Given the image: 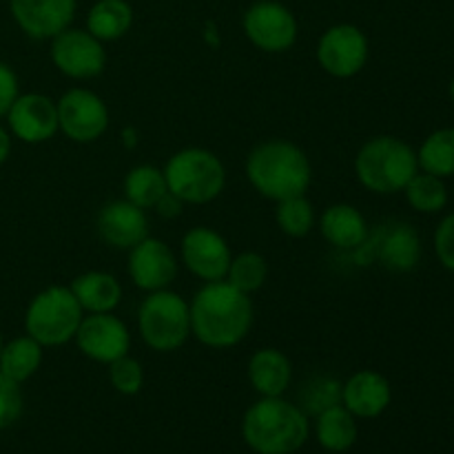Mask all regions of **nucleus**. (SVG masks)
Listing matches in <instances>:
<instances>
[{"label":"nucleus","instance_id":"obj_1","mask_svg":"<svg viewBox=\"0 0 454 454\" xmlns=\"http://www.w3.org/2000/svg\"><path fill=\"white\" fill-rule=\"evenodd\" d=\"M191 335L208 348H233L253 326V301L226 279L207 282L191 301Z\"/></svg>","mask_w":454,"mask_h":454},{"label":"nucleus","instance_id":"obj_2","mask_svg":"<svg viewBox=\"0 0 454 454\" xmlns=\"http://www.w3.org/2000/svg\"><path fill=\"white\" fill-rule=\"evenodd\" d=\"M247 177L262 198L282 202L306 195L313 182V167L309 155L293 142L266 140L248 153Z\"/></svg>","mask_w":454,"mask_h":454},{"label":"nucleus","instance_id":"obj_3","mask_svg":"<svg viewBox=\"0 0 454 454\" xmlns=\"http://www.w3.org/2000/svg\"><path fill=\"white\" fill-rule=\"evenodd\" d=\"M309 434V415L284 397H262L244 412L242 437L255 454H295Z\"/></svg>","mask_w":454,"mask_h":454},{"label":"nucleus","instance_id":"obj_4","mask_svg":"<svg viewBox=\"0 0 454 454\" xmlns=\"http://www.w3.org/2000/svg\"><path fill=\"white\" fill-rule=\"evenodd\" d=\"M417 171V151L402 137L375 136L355 155L357 180L377 195L402 193Z\"/></svg>","mask_w":454,"mask_h":454},{"label":"nucleus","instance_id":"obj_5","mask_svg":"<svg viewBox=\"0 0 454 454\" xmlns=\"http://www.w3.org/2000/svg\"><path fill=\"white\" fill-rule=\"evenodd\" d=\"M167 186L184 204H208L226 186V168L213 151L189 146L168 158L162 168Z\"/></svg>","mask_w":454,"mask_h":454},{"label":"nucleus","instance_id":"obj_6","mask_svg":"<svg viewBox=\"0 0 454 454\" xmlns=\"http://www.w3.org/2000/svg\"><path fill=\"white\" fill-rule=\"evenodd\" d=\"M140 337L151 350L173 353L191 337V306L180 293L168 288L145 297L137 310Z\"/></svg>","mask_w":454,"mask_h":454},{"label":"nucleus","instance_id":"obj_7","mask_svg":"<svg viewBox=\"0 0 454 454\" xmlns=\"http://www.w3.org/2000/svg\"><path fill=\"white\" fill-rule=\"evenodd\" d=\"M69 286H49L29 301L25 313V333L43 348L71 341L84 317Z\"/></svg>","mask_w":454,"mask_h":454},{"label":"nucleus","instance_id":"obj_8","mask_svg":"<svg viewBox=\"0 0 454 454\" xmlns=\"http://www.w3.org/2000/svg\"><path fill=\"white\" fill-rule=\"evenodd\" d=\"M355 260L362 266L380 262L393 273H408L421 262V238L408 222H386L368 229L366 239L355 248Z\"/></svg>","mask_w":454,"mask_h":454},{"label":"nucleus","instance_id":"obj_9","mask_svg":"<svg viewBox=\"0 0 454 454\" xmlns=\"http://www.w3.org/2000/svg\"><path fill=\"white\" fill-rule=\"evenodd\" d=\"M244 35L264 53H284L297 43L300 25L286 4L278 0H257L244 12Z\"/></svg>","mask_w":454,"mask_h":454},{"label":"nucleus","instance_id":"obj_10","mask_svg":"<svg viewBox=\"0 0 454 454\" xmlns=\"http://www.w3.org/2000/svg\"><path fill=\"white\" fill-rule=\"evenodd\" d=\"M371 43L357 25L340 22L328 27L317 43V62L333 78H353L366 67Z\"/></svg>","mask_w":454,"mask_h":454},{"label":"nucleus","instance_id":"obj_11","mask_svg":"<svg viewBox=\"0 0 454 454\" xmlns=\"http://www.w3.org/2000/svg\"><path fill=\"white\" fill-rule=\"evenodd\" d=\"M58 106V129L78 145L100 140L109 129V109L98 93L75 87L62 93Z\"/></svg>","mask_w":454,"mask_h":454},{"label":"nucleus","instance_id":"obj_12","mask_svg":"<svg viewBox=\"0 0 454 454\" xmlns=\"http://www.w3.org/2000/svg\"><path fill=\"white\" fill-rule=\"evenodd\" d=\"M51 62L62 75L71 80H91L105 71V43L89 34L87 29H65L51 38Z\"/></svg>","mask_w":454,"mask_h":454},{"label":"nucleus","instance_id":"obj_13","mask_svg":"<svg viewBox=\"0 0 454 454\" xmlns=\"http://www.w3.org/2000/svg\"><path fill=\"white\" fill-rule=\"evenodd\" d=\"M74 340L80 353L98 364L115 362L131 348V333L114 313H89L80 322Z\"/></svg>","mask_w":454,"mask_h":454},{"label":"nucleus","instance_id":"obj_14","mask_svg":"<svg viewBox=\"0 0 454 454\" xmlns=\"http://www.w3.org/2000/svg\"><path fill=\"white\" fill-rule=\"evenodd\" d=\"M182 262L186 269L202 282H220L226 278L231 260V248L217 231L208 226H195L182 238Z\"/></svg>","mask_w":454,"mask_h":454},{"label":"nucleus","instance_id":"obj_15","mask_svg":"<svg viewBox=\"0 0 454 454\" xmlns=\"http://www.w3.org/2000/svg\"><path fill=\"white\" fill-rule=\"evenodd\" d=\"M4 118L9 131L25 145H43L60 131L56 102L43 93H20Z\"/></svg>","mask_w":454,"mask_h":454},{"label":"nucleus","instance_id":"obj_16","mask_svg":"<svg viewBox=\"0 0 454 454\" xmlns=\"http://www.w3.org/2000/svg\"><path fill=\"white\" fill-rule=\"evenodd\" d=\"M75 9V0H9L13 22L34 40H51L69 29Z\"/></svg>","mask_w":454,"mask_h":454},{"label":"nucleus","instance_id":"obj_17","mask_svg":"<svg viewBox=\"0 0 454 454\" xmlns=\"http://www.w3.org/2000/svg\"><path fill=\"white\" fill-rule=\"evenodd\" d=\"M129 278L146 293L164 291L177 278V260L167 242L145 238L129 251Z\"/></svg>","mask_w":454,"mask_h":454},{"label":"nucleus","instance_id":"obj_18","mask_svg":"<svg viewBox=\"0 0 454 454\" xmlns=\"http://www.w3.org/2000/svg\"><path fill=\"white\" fill-rule=\"evenodd\" d=\"M98 233L111 248L131 251L136 244L149 238V220L145 208L129 200H114L98 213Z\"/></svg>","mask_w":454,"mask_h":454},{"label":"nucleus","instance_id":"obj_19","mask_svg":"<svg viewBox=\"0 0 454 454\" xmlns=\"http://www.w3.org/2000/svg\"><path fill=\"white\" fill-rule=\"evenodd\" d=\"M393 402L390 381L377 371H359L341 384V406L355 419H377Z\"/></svg>","mask_w":454,"mask_h":454},{"label":"nucleus","instance_id":"obj_20","mask_svg":"<svg viewBox=\"0 0 454 454\" xmlns=\"http://www.w3.org/2000/svg\"><path fill=\"white\" fill-rule=\"evenodd\" d=\"M368 229L366 217L353 204H333L319 217L322 238L340 251H355L366 239Z\"/></svg>","mask_w":454,"mask_h":454},{"label":"nucleus","instance_id":"obj_21","mask_svg":"<svg viewBox=\"0 0 454 454\" xmlns=\"http://www.w3.org/2000/svg\"><path fill=\"white\" fill-rule=\"evenodd\" d=\"M293 380L291 359L278 348H262L248 359V381L262 397H282Z\"/></svg>","mask_w":454,"mask_h":454},{"label":"nucleus","instance_id":"obj_22","mask_svg":"<svg viewBox=\"0 0 454 454\" xmlns=\"http://www.w3.org/2000/svg\"><path fill=\"white\" fill-rule=\"evenodd\" d=\"M69 288L84 313H114L122 301V286L118 278L105 270L78 275Z\"/></svg>","mask_w":454,"mask_h":454},{"label":"nucleus","instance_id":"obj_23","mask_svg":"<svg viewBox=\"0 0 454 454\" xmlns=\"http://www.w3.org/2000/svg\"><path fill=\"white\" fill-rule=\"evenodd\" d=\"M133 27V7L127 0H96L87 13V31L100 43L124 38Z\"/></svg>","mask_w":454,"mask_h":454},{"label":"nucleus","instance_id":"obj_24","mask_svg":"<svg viewBox=\"0 0 454 454\" xmlns=\"http://www.w3.org/2000/svg\"><path fill=\"white\" fill-rule=\"evenodd\" d=\"M315 437L326 452H346L357 442V421L341 403H337L317 415Z\"/></svg>","mask_w":454,"mask_h":454},{"label":"nucleus","instance_id":"obj_25","mask_svg":"<svg viewBox=\"0 0 454 454\" xmlns=\"http://www.w3.org/2000/svg\"><path fill=\"white\" fill-rule=\"evenodd\" d=\"M40 364H43V346L29 335L7 341L0 353V372L18 384L31 380L38 372Z\"/></svg>","mask_w":454,"mask_h":454},{"label":"nucleus","instance_id":"obj_26","mask_svg":"<svg viewBox=\"0 0 454 454\" xmlns=\"http://www.w3.org/2000/svg\"><path fill=\"white\" fill-rule=\"evenodd\" d=\"M167 177L162 168L153 164H140L133 167L124 177V200L140 208H155V204L167 193Z\"/></svg>","mask_w":454,"mask_h":454},{"label":"nucleus","instance_id":"obj_27","mask_svg":"<svg viewBox=\"0 0 454 454\" xmlns=\"http://www.w3.org/2000/svg\"><path fill=\"white\" fill-rule=\"evenodd\" d=\"M419 171L437 177H454V127L437 129L421 142L417 151Z\"/></svg>","mask_w":454,"mask_h":454},{"label":"nucleus","instance_id":"obj_28","mask_svg":"<svg viewBox=\"0 0 454 454\" xmlns=\"http://www.w3.org/2000/svg\"><path fill=\"white\" fill-rule=\"evenodd\" d=\"M408 204L417 213H442L448 204V186L443 177L433 176V173L417 171L415 177L403 189Z\"/></svg>","mask_w":454,"mask_h":454},{"label":"nucleus","instance_id":"obj_29","mask_svg":"<svg viewBox=\"0 0 454 454\" xmlns=\"http://www.w3.org/2000/svg\"><path fill=\"white\" fill-rule=\"evenodd\" d=\"M266 278H269V264H266L264 255L247 251L231 260L224 279L231 286L238 288V291L251 295V293L260 291L264 286Z\"/></svg>","mask_w":454,"mask_h":454},{"label":"nucleus","instance_id":"obj_30","mask_svg":"<svg viewBox=\"0 0 454 454\" xmlns=\"http://www.w3.org/2000/svg\"><path fill=\"white\" fill-rule=\"evenodd\" d=\"M275 222L288 238H306L315 226V208L306 195H295L278 202Z\"/></svg>","mask_w":454,"mask_h":454},{"label":"nucleus","instance_id":"obj_31","mask_svg":"<svg viewBox=\"0 0 454 454\" xmlns=\"http://www.w3.org/2000/svg\"><path fill=\"white\" fill-rule=\"evenodd\" d=\"M341 403V384L331 377H315L301 390V411L306 415H315L324 412L326 408Z\"/></svg>","mask_w":454,"mask_h":454},{"label":"nucleus","instance_id":"obj_32","mask_svg":"<svg viewBox=\"0 0 454 454\" xmlns=\"http://www.w3.org/2000/svg\"><path fill=\"white\" fill-rule=\"evenodd\" d=\"M109 381L120 395H137L145 386V371H142V364L137 359L124 357L115 359V362L109 364Z\"/></svg>","mask_w":454,"mask_h":454},{"label":"nucleus","instance_id":"obj_33","mask_svg":"<svg viewBox=\"0 0 454 454\" xmlns=\"http://www.w3.org/2000/svg\"><path fill=\"white\" fill-rule=\"evenodd\" d=\"M22 406L25 402H22L20 384L0 372V430L9 428L20 419Z\"/></svg>","mask_w":454,"mask_h":454},{"label":"nucleus","instance_id":"obj_34","mask_svg":"<svg viewBox=\"0 0 454 454\" xmlns=\"http://www.w3.org/2000/svg\"><path fill=\"white\" fill-rule=\"evenodd\" d=\"M434 253L443 269L454 273V213H448L434 231Z\"/></svg>","mask_w":454,"mask_h":454},{"label":"nucleus","instance_id":"obj_35","mask_svg":"<svg viewBox=\"0 0 454 454\" xmlns=\"http://www.w3.org/2000/svg\"><path fill=\"white\" fill-rule=\"evenodd\" d=\"M20 96V89H18V75L7 62L0 60V118H4L9 111V106L13 105V100Z\"/></svg>","mask_w":454,"mask_h":454},{"label":"nucleus","instance_id":"obj_36","mask_svg":"<svg viewBox=\"0 0 454 454\" xmlns=\"http://www.w3.org/2000/svg\"><path fill=\"white\" fill-rule=\"evenodd\" d=\"M182 208H184V202H182V200L177 198V195H173L171 191H167V193L162 195V200H160V202L155 204V211H158L162 217H167V220H171V217L180 215Z\"/></svg>","mask_w":454,"mask_h":454},{"label":"nucleus","instance_id":"obj_37","mask_svg":"<svg viewBox=\"0 0 454 454\" xmlns=\"http://www.w3.org/2000/svg\"><path fill=\"white\" fill-rule=\"evenodd\" d=\"M9 153H12V136H9L7 129L0 124V164L7 162Z\"/></svg>","mask_w":454,"mask_h":454},{"label":"nucleus","instance_id":"obj_38","mask_svg":"<svg viewBox=\"0 0 454 454\" xmlns=\"http://www.w3.org/2000/svg\"><path fill=\"white\" fill-rule=\"evenodd\" d=\"M448 93H450V100L454 102V78H452V82H450V87H448Z\"/></svg>","mask_w":454,"mask_h":454},{"label":"nucleus","instance_id":"obj_39","mask_svg":"<svg viewBox=\"0 0 454 454\" xmlns=\"http://www.w3.org/2000/svg\"><path fill=\"white\" fill-rule=\"evenodd\" d=\"M3 346H4V341H3V335H0V353H3Z\"/></svg>","mask_w":454,"mask_h":454}]
</instances>
